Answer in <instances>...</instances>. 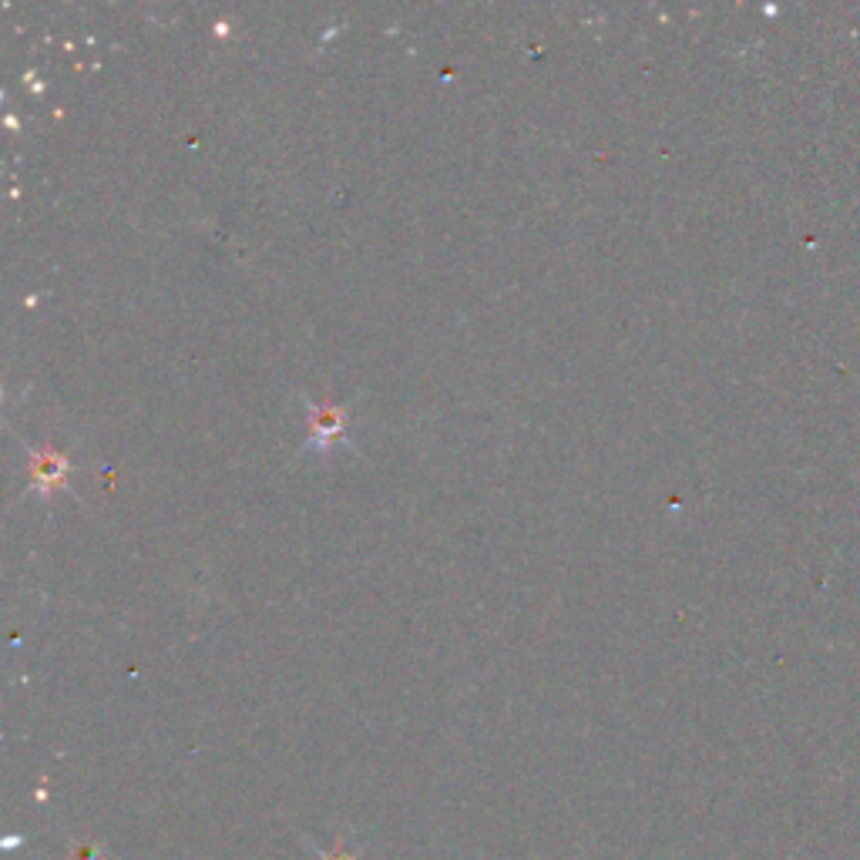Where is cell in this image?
Returning <instances> with one entry per match:
<instances>
[{
	"mask_svg": "<svg viewBox=\"0 0 860 860\" xmlns=\"http://www.w3.org/2000/svg\"><path fill=\"white\" fill-rule=\"evenodd\" d=\"M64 475H67V460L54 451H45V454H34L30 457V478L41 491H51L58 484H64Z\"/></svg>",
	"mask_w": 860,
	"mask_h": 860,
	"instance_id": "cell-2",
	"label": "cell"
},
{
	"mask_svg": "<svg viewBox=\"0 0 860 860\" xmlns=\"http://www.w3.org/2000/svg\"><path fill=\"white\" fill-rule=\"evenodd\" d=\"M336 441H346V414L333 404H309V447L327 451Z\"/></svg>",
	"mask_w": 860,
	"mask_h": 860,
	"instance_id": "cell-1",
	"label": "cell"
}]
</instances>
